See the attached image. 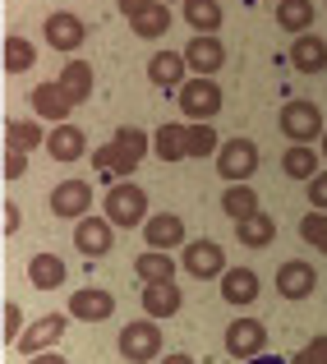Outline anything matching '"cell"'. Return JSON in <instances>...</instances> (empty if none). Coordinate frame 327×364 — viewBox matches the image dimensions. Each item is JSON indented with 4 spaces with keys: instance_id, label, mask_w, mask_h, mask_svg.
<instances>
[{
    "instance_id": "cell-1",
    "label": "cell",
    "mask_w": 327,
    "mask_h": 364,
    "mask_svg": "<svg viewBox=\"0 0 327 364\" xmlns=\"http://www.w3.org/2000/svg\"><path fill=\"white\" fill-rule=\"evenodd\" d=\"M148 152H152V134L134 129V124H120V129L92 152V171H97L102 180H111V185H124V176H134Z\"/></svg>"
},
{
    "instance_id": "cell-2",
    "label": "cell",
    "mask_w": 327,
    "mask_h": 364,
    "mask_svg": "<svg viewBox=\"0 0 327 364\" xmlns=\"http://www.w3.org/2000/svg\"><path fill=\"white\" fill-rule=\"evenodd\" d=\"M102 217H107L111 226H120V231H129V226H143L148 222V194H143V185H134V180H124V185H111L107 189V203H102Z\"/></svg>"
},
{
    "instance_id": "cell-3",
    "label": "cell",
    "mask_w": 327,
    "mask_h": 364,
    "mask_svg": "<svg viewBox=\"0 0 327 364\" xmlns=\"http://www.w3.org/2000/svg\"><path fill=\"white\" fill-rule=\"evenodd\" d=\"M258 161H263V152H258L254 139H226L221 152H217V176L226 180V185H249Z\"/></svg>"
},
{
    "instance_id": "cell-4",
    "label": "cell",
    "mask_w": 327,
    "mask_h": 364,
    "mask_svg": "<svg viewBox=\"0 0 327 364\" xmlns=\"http://www.w3.org/2000/svg\"><path fill=\"white\" fill-rule=\"evenodd\" d=\"M277 124H282V139H291V143H309L313 148V139H323V111L313 107L309 97H295V102H286L282 107V116H277Z\"/></svg>"
},
{
    "instance_id": "cell-5",
    "label": "cell",
    "mask_w": 327,
    "mask_h": 364,
    "mask_svg": "<svg viewBox=\"0 0 327 364\" xmlns=\"http://www.w3.org/2000/svg\"><path fill=\"white\" fill-rule=\"evenodd\" d=\"M120 360H129V364H148V360H157L161 355V328L152 318H134V323H124L120 328Z\"/></svg>"
},
{
    "instance_id": "cell-6",
    "label": "cell",
    "mask_w": 327,
    "mask_h": 364,
    "mask_svg": "<svg viewBox=\"0 0 327 364\" xmlns=\"http://www.w3.org/2000/svg\"><path fill=\"white\" fill-rule=\"evenodd\" d=\"M176 97H180V111H185L189 124H213L221 111V88L213 79H189Z\"/></svg>"
},
{
    "instance_id": "cell-7",
    "label": "cell",
    "mask_w": 327,
    "mask_h": 364,
    "mask_svg": "<svg viewBox=\"0 0 327 364\" xmlns=\"http://www.w3.org/2000/svg\"><path fill=\"white\" fill-rule=\"evenodd\" d=\"M226 350L235 360H258V355H267V328L258 318H235L226 328Z\"/></svg>"
},
{
    "instance_id": "cell-8",
    "label": "cell",
    "mask_w": 327,
    "mask_h": 364,
    "mask_svg": "<svg viewBox=\"0 0 327 364\" xmlns=\"http://www.w3.org/2000/svg\"><path fill=\"white\" fill-rule=\"evenodd\" d=\"M92 208V185L88 180H60V185L51 189V213L60 217V222H83Z\"/></svg>"
},
{
    "instance_id": "cell-9",
    "label": "cell",
    "mask_w": 327,
    "mask_h": 364,
    "mask_svg": "<svg viewBox=\"0 0 327 364\" xmlns=\"http://www.w3.org/2000/svg\"><path fill=\"white\" fill-rule=\"evenodd\" d=\"M180 263H185V272L189 277H226L230 267H226V249H221L217 240H189L185 245V254H180Z\"/></svg>"
},
{
    "instance_id": "cell-10",
    "label": "cell",
    "mask_w": 327,
    "mask_h": 364,
    "mask_svg": "<svg viewBox=\"0 0 327 364\" xmlns=\"http://www.w3.org/2000/svg\"><path fill=\"white\" fill-rule=\"evenodd\" d=\"M313 286H318V272H313L309 258H286V263L277 267V291H282V300H309Z\"/></svg>"
},
{
    "instance_id": "cell-11",
    "label": "cell",
    "mask_w": 327,
    "mask_h": 364,
    "mask_svg": "<svg viewBox=\"0 0 327 364\" xmlns=\"http://www.w3.org/2000/svg\"><path fill=\"white\" fill-rule=\"evenodd\" d=\"M65 314H42L37 323H28V332L18 337V350H23V360H33V355H46V350L55 346V341L65 337Z\"/></svg>"
},
{
    "instance_id": "cell-12",
    "label": "cell",
    "mask_w": 327,
    "mask_h": 364,
    "mask_svg": "<svg viewBox=\"0 0 327 364\" xmlns=\"http://www.w3.org/2000/svg\"><path fill=\"white\" fill-rule=\"evenodd\" d=\"M111 314H115V295L102 291V286H79L70 295V318H79V323H102Z\"/></svg>"
},
{
    "instance_id": "cell-13",
    "label": "cell",
    "mask_w": 327,
    "mask_h": 364,
    "mask_svg": "<svg viewBox=\"0 0 327 364\" xmlns=\"http://www.w3.org/2000/svg\"><path fill=\"white\" fill-rule=\"evenodd\" d=\"M74 249H83L88 258H107L115 249V226L107 217H83V222L74 226Z\"/></svg>"
},
{
    "instance_id": "cell-14",
    "label": "cell",
    "mask_w": 327,
    "mask_h": 364,
    "mask_svg": "<svg viewBox=\"0 0 327 364\" xmlns=\"http://www.w3.org/2000/svg\"><path fill=\"white\" fill-rule=\"evenodd\" d=\"M143 240H148V249H161V254L185 249V222H180L176 213H152L148 222H143Z\"/></svg>"
},
{
    "instance_id": "cell-15",
    "label": "cell",
    "mask_w": 327,
    "mask_h": 364,
    "mask_svg": "<svg viewBox=\"0 0 327 364\" xmlns=\"http://www.w3.org/2000/svg\"><path fill=\"white\" fill-rule=\"evenodd\" d=\"M185 60L194 70V79H213L221 65H226V46H221V37H189Z\"/></svg>"
},
{
    "instance_id": "cell-16",
    "label": "cell",
    "mask_w": 327,
    "mask_h": 364,
    "mask_svg": "<svg viewBox=\"0 0 327 364\" xmlns=\"http://www.w3.org/2000/svg\"><path fill=\"white\" fill-rule=\"evenodd\" d=\"M148 83H157V88H185L189 83V60L185 51H157L148 60Z\"/></svg>"
},
{
    "instance_id": "cell-17",
    "label": "cell",
    "mask_w": 327,
    "mask_h": 364,
    "mask_svg": "<svg viewBox=\"0 0 327 364\" xmlns=\"http://www.w3.org/2000/svg\"><path fill=\"white\" fill-rule=\"evenodd\" d=\"M28 282H33L37 291H60V286L70 282V267H65V258H60V254L42 249V254L28 258Z\"/></svg>"
},
{
    "instance_id": "cell-18",
    "label": "cell",
    "mask_w": 327,
    "mask_h": 364,
    "mask_svg": "<svg viewBox=\"0 0 327 364\" xmlns=\"http://www.w3.org/2000/svg\"><path fill=\"white\" fill-rule=\"evenodd\" d=\"M28 102H33V111H37V116H42V120L70 124V111H74V102L65 97V88H60V83H55V79L37 83V88H33V97H28Z\"/></svg>"
},
{
    "instance_id": "cell-19",
    "label": "cell",
    "mask_w": 327,
    "mask_h": 364,
    "mask_svg": "<svg viewBox=\"0 0 327 364\" xmlns=\"http://www.w3.org/2000/svg\"><path fill=\"white\" fill-rule=\"evenodd\" d=\"M83 37H88V28H83L79 14H65V9H55V14L46 18V42H51L60 55H65V51H79Z\"/></svg>"
},
{
    "instance_id": "cell-20",
    "label": "cell",
    "mask_w": 327,
    "mask_h": 364,
    "mask_svg": "<svg viewBox=\"0 0 327 364\" xmlns=\"http://www.w3.org/2000/svg\"><path fill=\"white\" fill-rule=\"evenodd\" d=\"M46 152H51L60 166H70V161L88 157V134H83L79 124H55L51 139H46Z\"/></svg>"
},
{
    "instance_id": "cell-21",
    "label": "cell",
    "mask_w": 327,
    "mask_h": 364,
    "mask_svg": "<svg viewBox=\"0 0 327 364\" xmlns=\"http://www.w3.org/2000/svg\"><path fill=\"white\" fill-rule=\"evenodd\" d=\"M134 272H139L143 286H166V282H176V258L161 254V249H143L134 258Z\"/></svg>"
},
{
    "instance_id": "cell-22",
    "label": "cell",
    "mask_w": 327,
    "mask_h": 364,
    "mask_svg": "<svg viewBox=\"0 0 327 364\" xmlns=\"http://www.w3.org/2000/svg\"><path fill=\"white\" fill-rule=\"evenodd\" d=\"M221 300L226 304H254L258 300V272L254 267H230L226 277H221Z\"/></svg>"
},
{
    "instance_id": "cell-23",
    "label": "cell",
    "mask_w": 327,
    "mask_h": 364,
    "mask_svg": "<svg viewBox=\"0 0 327 364\" xmlns=\"http://www.w3.org/2000/svg\"><path fill=\"white\" fill-rule=\"evenodd\" d=\"M291 65L300 74H323L327 70V42H323V37H313V33L295 37V42H291Z\"/></svg>"
},
{
    "instance_id": "cell-24",
    "label": "cell",
    "mask_w": 327,
    "mask_h": 364,
    "mask_svg": "<svg viewBox=\"0 0 327 364\" xmlns=\"http://www.w3.org/2000/svg\"><path fill=\"white\" fill-rule=\"evenodd\" d=\"M152 152H157L161 161H185L189 157V124L166 120L157 134H152Z\"/></svg>"
},
{
    "instance_id": "cell-25",
    "label": "cell",
    "mask_w": 327,
    "mask_h": 364,
    "mask_svg": "<svg viewBox=\"0 0 327 364\" xmlns=\"http://www.w3.org/2000/svg\"><path fill=\"white\" fill-rule=\"evenodd\" d=\"M180 14H185L189 28H194V37H217V28H221V0H185Z\"/></svg>"
},
{
    "instance_id": "cell-26",
    "label": "cell",
    "mask_w": 327,
    "mask_h": 364,
    "mask_svg": "<svg viewBox=\"0 0 327 364\" xmlns=\"http://www.w3.org/2000/svg\"><path fill=\"white\" fill-rule=\"evenodd\" d=\"M318 152L309 148V143H291V148L282 152V176H291V180H304L309 185L313 176H318Z\"/></svg>"
},
{
    "instance_id": "cell-27",
    "label": "cell",
    "mask_w": 327,
    "mask_h": 364,
    "mask_svg": "<svg viewBox=\"0 0 327 364\" xmlns=\"http://www.w3.org/2000/svg\"><path fill=\"white\" fill-rule=\"evenodd\" d=\"M55 83L65 88V97H70L74 107H83V102L92 97V65H88V60H70V65L60 70V79H55Z\"/></svg>"
},
{
    "instance_id": "cell-28",
    "label": "cell",
    "mask_w": 327,
    "mask_h": 364,
    "mask_svg": "<svg viewBox=\"0 0 327 364\" xmlns=\"http://www.w3.org/2000/svg\"><path fill=\"white\" fill-rule=\"evenodd\" d=\"M46 139L51 134H42V124L37 120H5V148L9 152H33V148H46Z\"/></svg>"
},
{
    "instance_id": "cell-29",
    "label": "cell",
    "mask_w": 327,
    "mask_h": 364,
    "mask_svg": "<svg viewBox=\"0 0 327 364\" xmlns=\"http://www.w3.org/2000/svg\"><path fill=\"white\" fill-rule=\"evenodd\" d=\"M180 304H185V295H180L176 282H166V286H143V314H148V318H171Z\"/></svg>"
},
{
    "instance_id": "cell-30",
    "label": "cell",
    "mask_w": 327,
    "mask_h": 364,
    "mask_svg": "<svg viewBox=\"0 0 327 364\" xmlns=\"http://www.w3.org/2000/svg\"><path fill=\"white\" fill-rule=\"evenodd\" d=\"M277 28L291 37H304L313 28V0H277Z\"/></svg>"
},
{
    "instance_id": "cell-31",
    "label": "cell",
    "mask_w": 327,
    "mask_h": 364,
    "mask_svg": "<svg viewBox=\"0 0 327 364\" xmlns=\"http://www.w3.org/2000/svg\"><path fill=\"white\" fill-rule=\"evenodd\" d=\"M235 240L245 249H267L277 240V222L267 213H254V217H245V222H235Z\"/></svg>"
},
{
    "instance_id": "cell-32",
    "label": "cell",
    "mask_w": 327,
    "mask_h": 364,
    "mask_svg": "<svg viewBox=\"0 0 327 364\" xmlns=\"http://www.w3.org/2000/svg\"><path fill=\"white\" fill-rule=\"evenodd\" d=\"M0 60H5V74H28V70L37 65V46L28 42V37L9 33L5 46H0Z\"/></svg>"
},
{
    "instance_id": "cell-33",
    "label": "cell",
    "mask_w": 327,
    "mask_h": 364,
    "mask_svg": "<svg viewBox=\"0 0 327 364\" xmlns=\"http://www.w3.org/2000/svg\"><path fill=\"white\" fill-rule=\"evenodd\" d=\"M221 213H226L230 222L254 217L258 213V189L254 185H226V194H221Z\"/></svg>"
},
{
    "instance_id": "cell-34",
    "label": "cell",
    "mask_w": 327,
    "mask_h": 364,
    "mask_svg": "<svg viewBox=\"0 0 327 364\" xmlns=\"http://www.w3.org/2000/svg\"><path fill=\"white\" fill-rule=\"evenodd\" d=\"M129 28H134V37H148V42H152V37H161L171 28V5H161V0H157V5L143 9L139 18H129Z\"/></svg>"
},
{
    "instance_id": "cell-35",
    "label": "cell",
    "mask_w": 327,
    "mask_h": 364,
    "mask_svg": "<svg viewBox=\"0 0 327 364\" xmlns=\"http://www.w3.org/2000/svg\"><path fill=\"white\" fill-rule=\"evenodd\" d=\"M300 240L309 249H323L327 254V213H304L300 217Z\"/></svg>"
},
{
    "instance_id": "cell-36",
    "label": "cell",
    "mask_w": 327,
    "mask_h": 364,
    "mask_svg": "<svg viewBox=\"0 0 327 364\" xmlns=\"http://www.w3.org/2000/svg\"><path fill=\"white\" fill-rule=\"evenodd\" d=\"M213 152H221L217 129L213 124H189V157H213Z\"/></svg>"
},
{
    "instance_id": "cell-37",
    "label": "cell",
    "mask_w": 327,
    "mask_h": 364,
    "mask_svg": "<svg viewBox=\"0 0 327 364\" xmlns=\"http://www.w3.org/2000/svg\"><path fill=\"white\" fill-rule=\"evenodd\" d=\"M0 332H5V341L9 346H18V337H23V309H18L14 300H5V323H0Z\"/></svg>"
},
{
    "instance_id": "cell-38",
    "label": "cell",
    "mask_w": 327,
    "mask_h": 364,
    "mask_svg": "<svg viewBox=\"0 0 327 364\" xmlns=\"http://www.w3.org/2000/svg\"><path fill=\"white\" fill-rule=\"evenodd\" d=\"M291 364H327V337H313V341H309V346H304Z\"/></svg>"
},
{
    "instance_id": "cell-39",
    "label": "cell",
    "mask_w": 327,
    "mask_h": 364,
    "mask_svg": "<svg viewBox=\"0 0 327 364\" xmlns=\"http://www.w3.org/2000/svg\"><path fill=\"white\" fill-rule=\"evenodd\" d=\"M309 208L313 213H327V171H318V176L309 180Z\"/></svg>"
},
{
    "instance_id": "cell-40",
    "label": "cell",
    "mask_w": 327,
    "mask_h": 364,
    "mask_svg": "<svg viewBox=\"0 0 327 364\" xmlns=\"http://www.w3.org/2000/svg\"><path fill=\"white\" fill-rule=\"evenodd\" d=\"M23 171H28V157H23V152H9V148H5V180H18Z\"/></svg>"
},
{
    "instance_id": "cell-41",
    "label": "cell",
    "mask_w": 327,
    "mask_h": 364,
    "mask_svg": "<svg viewBox=\"0 0 327 364\" xmlns=\"http://www.w3.org/2000/svg\"><path fill=\"white\" fill-rule=\"evenodd\" d=\"M115 5H120V14H124V18H139L143 9H152L157 0H115Z\"/></svg>"
},
{
    "instance_id": "cell-42",
    "label": "cell",
    "mask_w": 327,
    "mask_h": 364,
    "mask_svg": "<svg viewBox=\"0 0 327 364\" xmlns=\"http://www.w3.org/2000/svg\"><path fill=\"white\" fill-rule=\"evenodd\" d=\"M0 213H5V235H14L18 231V203H5Z\"/></svg>"
},
{
    "instance_id": "cell-43",
    "label": "cell",
    "mask_w": 327,
    "mask_h": 364,
    "mask_svg": "<svg viewBox=\"0 0 327 364\" xmlns=\"http://www.w3.org/2000/svg\"><path fill=\"white\" fill-rule=\"evenodd\" d=\"M28 364H70V360H65V355H55V350H46V355H33Z\"/></svg>"
},
{
    "instance_id": "cell-44",
    "label": "cell",
    "mask_w": 327,
    "mask_h": 364,
    "mask_svg": "<svg viewBox=\"0 0 327 364\" xmlns=\"http://www.w3.org/2000/svg\"><path fill=\"white\" fill-rule=\"evenodd\" d=\"M157 364H194V355H185V350H176V355H166V360H157Z\"/></svg>"
},
{
    "instance_id": "cell-45",
    "label": "cell",
    "mask_w": 327,
    "mask_h": 364,
    "mask_svg": "<svg viewBox=\"0 0 327 364\" xmlns=\"http://www.w3.org/2000/svg\"><path fill=\"white\" fill-rule=\"evenodd\" d=\"M249 364H291V360H282V355H258V360H249Z\"/></svg>"
},
{
    "instance_id": "cell-46",
    "label": "cell",
    "mask_w": 327,
    "mask_h": 364,
    "mask_svg": "<svg viewBox=\"0 0 327 364\" xmlns=\"http://www.w3.org/2000/svg\"><path fill=\"white\" fill-rule=\"evenodd\" d=\"M323 157H327V134H323Z\"/></svg>"
},
{
    "instance_id": "cell-47",
    "label": "cell",
    "mask_w": 327,
    "mask_h": 364,
    "mask_svg": "<svg viewBox=\"0 0 327 364\" xmlns=\"http://www.w3.org/2000/svg\"><path fill=\"white\" fill-rule=\"evenodd\" d=\"M161 5H176V0H161ZM180 5H185V0H180Z\"/></svg>"
}]
</instances>
